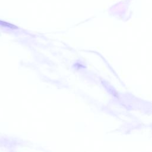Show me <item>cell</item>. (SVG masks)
<instances>
[{
	"label": "cell",
	"mask_w": 152,
	"mask_h": 152,
	"mask_svg": "<svg viewBox=\"0 0 152 152\" xmlns=\"http://www.w3.org/2000/svg\"><path fill=\"white\" fill-rule=\"evenodd\" d=\"M0 24L4 26H7V27H10L11 28H17V27H16V26H14V25L10 24V23H6V22H4L0 21Z\"/></svg>",
	"instance_id": "obj_1"
}]
</instances>
